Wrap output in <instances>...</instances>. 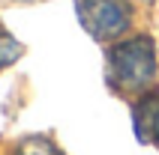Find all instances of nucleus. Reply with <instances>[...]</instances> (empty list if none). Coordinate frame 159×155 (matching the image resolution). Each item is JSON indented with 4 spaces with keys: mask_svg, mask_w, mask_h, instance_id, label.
I'll list each match as a JSON object with an SVG mask.
<instances>
[{
    "mask_svg": "<svg viewBox=\"0 0 159 155\" xmlns=\"http://www.w3.org/2000/svg\"><path fill=\"white\" fill-rule=\"evenodd\" d=\"M15 155H63L48 137H27L21 146L15 149Z\"/></svg>",
    "mask_w": 159,
    "mask_h": 155,
    "instance_id": "nucleus-4",
    "label": "nucleus"
},
{
    "mask_svg": "<svg viewBox=\"0 0 159 155\" xmlns=\"http://www.w3.org/2000/svg\"><path fill=\"white\" fill-rule=\"evenodd\" d=\"M18 57H21V45H18V39H12L9 33L0 30V69H6L9 63H15Z\"/></svg>",
    "mask_w": 159,
    "mask_h": 155,
    "instance_id": "nucleus-5",
    "label": "nucleus"
},
{
    "mask_svg": "<svg viewBox=\"0 0 159 155\" xmlns=\"http://www.w3.org/2000/svg\"><path fill=\"white\" fill-rule=\"evenodd\" d=\"M132 122L138 140L159 146V93L138 95V102L132 107Z\"/></svg>",
    "mask_w": 159,
    "mask_h": 155,
    "instance_id": "nucleus-3",
    "label": "nucleus"
},
{
    "mask_svg": "<svg viewBox=\"0 0 159 155\" xmlns=\"http://www.w3.org/2000/svg\"><path fill=\"white\" fill-rule=\"evenodd\" d=\"M141 3H150V0H141Z\"/></svg>",
    "mask_w": 159,
    "mask_h": 155,
    "instance_id": "nucleus-6",
    "label": "nucleus"
},
{
    "mask_svg": "<svg viewBox=\"0 0 159 155\" xmlns=\"http://www.w3.org/2000/svg\"><path fill=\"white\" fill-rule=\"evenodd\" d=\"M81 27L99 42H114L132 27V0H75Z\"/></svg>",
    "mask_w": 159,
    "mask_h": 155,
    "instance_id": "nucleus-2",
    "label": "nucleus"
},
{
    "mask_svg": "<svg viewBox=\"0 0 159 155\" xmlns=\"http://www.w3.org/2000/svg\"><path fill=\"white\" fill-rule=\"evenodd\" d=\"M105 75L108 84L123 95H147L156 84L159 60L156 45L150 36H129L108 48L105 57Z\"/></svg>",
    "mask_w": 159,
    "mask_h": 155,
    "instance_id": "nucleus-1",
    "label": "nucleus"
}]
</instances>
